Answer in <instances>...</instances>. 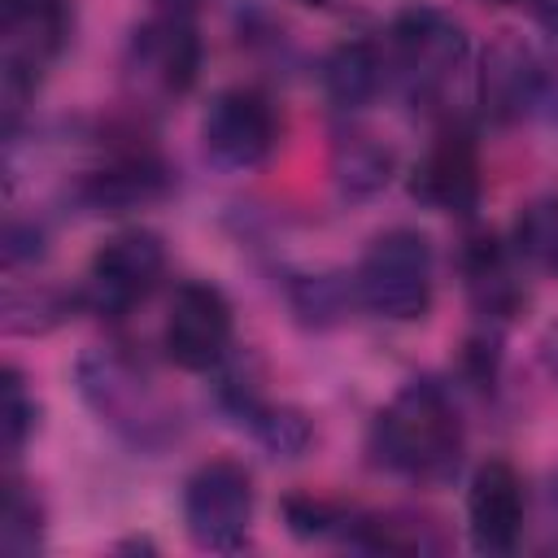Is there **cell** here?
<instances>
[{"label": "cell", "instance_id": "f1b7e54d", "mask_svg": "<svg viewBox=\"0 0 558 558\" xmlns=\"http://www.w3.org/2000/svg\"><path fill=\"white\" fill-rule=\"evenodd\" d=\"M301 4H314V9H323V4H327V0H301Z\"/></svg>", "mask_w": 558, "mask_h": 558}, {"label": "cell", "instance_id": "e0dca14e", "mask_svg": "<svg viewBox=\"0 0 558 558\" xmlns=\"http://www.w3.org/2000/svg\"><path fill=\"white\" fill-rule=\"evenodd\" d=\"M392 170H397V157L379 135L357 131V126L336 135V144H331V179H336V187L344 196L362 201V196L384 192Z\"/></svg>", "mask_w": 558, "mask_h": 558}, {"label": "cell", "instance_id": "8992f818", "mask_svg": "<svg viewBox=\"0 0 558 558\" xmlns=\"http://www.w3.org/2000/svg\"><path fill=\"white\" fill-rule=\"evenodd\" d=\"M253 475L235 458H209L201 462L183 484V523L196 549L231 554L248 541L253 527Z\"/></svg>", "mask_w": 558, "mask_h": 558}, {"label": "cell", "instance_id": "52a82bcc", "mask_svg": "<svg viewBox=\"0 0 558 558\" xmlns=\"http://www.w3.org/2000/svg\"><path fill=\"white\" fill-rule=\"evenodd\" d=\"M74 31L70 0H4L0 17V70H4V100L9 118L22 100L39 87L44 70L61 57Z\"/></svg>", "mask_w": 558, "mask_h": 558}, {"label": "cell", "instance_id": "2e32d148", "mask_svg": "<svg viewBox=\"0 0 558 558\" xmlns=\"http://www.w3.org/2000/svg\"><path fill=\"white\" fill-rule=\"evenodd\" d=\"M462 275H466V292L471 305L484 318H510L523 301V283L514 275L510 253L493 240V235H471L462 248Z\"/></svg>", "mask_w": 558, "mask_h": 558}, {"label": "cell", "instance_id": "484cf974", "mask_svg": "<svg viewBox=\"0 0 558 558\" xmlns=\"http://www.w3.org/2000/svg\"><path fill=\"white\" fill-rule=\"evenodd\" d=\"M201 4H205V0H153V9H157V13H170V17H196Z\"/></svg>", "mask_w": 558, "mask_h": 558}, {"label": "cell", "instance_id": "5bb4252c", "mask_svg": "<svg viewBox=\"0 0 558 558\" xmlns=\"http://www.w3.org/2000/svg\"><path fill=\"white\" fill-rule=\"evenodd\" d=\"M541 57L519 35H497L480 57V109L493 122H514L536 109Z\"/></svg>", "mask_w": 558, "mask_h": 558}, {"label": "cell", "instance_id": "9a60e30c", "mask_svg": "<svg viewBox=\"0 0 558 558\" xmlns=\"http://www.w3.org/2000/svg\"><path fill=\"white\" fill-rule=\"evenodd\" d=\"M388 83H392L388 57L371 39H349V44L331 48V57L323 61V87H327V96L340 113H353V109L371 105Z\"/></svg>", "mask_w": 558, "mask_h": 558}, {"label": "cell", "instance_id": "4fadbf2b", "mask_svg": "<svg viewBox=\"0 0 558 558\" xmlns=\"http://www.w3.org/2000/svg\"><path fill=\"white\" fill-rule=\"evenodd\" d=\"M166 192H170V170L148 148H118L113 157L92 166L74 187L78 205L92 214H131L161 201Z\"/></svg>", "mask_w": 558, "mask_h": 558}, {"label": "cell", "instance_id": "44dd1931", "mask_svg": "<svg viewBox=\"0 0 558 558\" xmlns=\"http://www.w3.org/2000/svg\"><path fill=\"white\" fill-rule=\"evenodd\" d=\"M283 519L296 536H310V541H323V536H344L353 510L344 501H331V497H314V493H292L283 501Z\"/></svg>", "mask_w": 558, "mask_h": 558}, {"label": "cell", "instance_id": "7c38bea8", "mask_svg": "<svg viewBox=\"0 0 558 558\" xmlns=\"http://www.w3.org/2000/svg\"><path fill=\"white\" fill-rule=\"evenodd\" d=\"M410 192L440 214H471L480 205V148L466 126H445L414 166Z\"/></svg>", "mask_w": 558, "mask_h": 558}, {"label": "cell", "instance_id": "9c48e42d", "mask_svg": "<svg viewBox=\"0 0 558 558\" xmlns=\"http://www.w3.org/2000/svg\"><path fill=\"white\" fill-rule=\"evenodd\" d=\"M279 144V118L266 92L227 87L201 118V148L218 170H253Z\"/></svg>", "mask_w": 558, "mask_h": 558}, {"label": "cell", "instance_id": "8fae6325", "mask_svg": "<svg viewBox=\"0 0 558 558\" xmlns=\"http://www.w3.org/2000/svg\"><path fill=\"white\" fill-rule=\"evenodd\" d=\"M523 514H527V493L519 471L506 458L480 462L466 488L471 545L480 554H510L523 541Z\"/></svg>", "mask_w": 558, "mask_h": 558}, {"label": "cell", "instance_id": "7a4b0ae2", "mask_svg": "<svg viewBox=\"0 0 558 558\" xmlns=\"http://www.w3.org/2000/svg\"><path fill=\"white\" fill-rule=\"evenodd\" d=\"M83 401L109 423L122 440L140 449H161L179 432V414L157 392V384L118 349H92L78 362Z\"/></svg>", "mask_w": 558, "mask_h": 558}, {"label": "cell", "instance_id": "603a6c76", "mask_svg": "<svg viewBox=\"0 0 558 558\" xmlns=\"http://www.w3.org/2000/svg\"><path fill=\"white\" fill-rule=\"evenodd\" d=\"M31 427H35V401H31L26 384H22V375L9 366L4 371V453L9 458L22 453Z\"/></svg>", "mask_w": 558, "mask_h": 558}, {"label": "cell", "instance_id": "277c9868", "mask_svg": "<svg viewBox=\"0 0 558 558\" xmlns=\"http://www.w3.org/2000/svg\"><path fill=\"white\" fill-rule=\"evenodd\" d=\"M466 48H471L466 26L458 17H449L445 9H432V4L401 9L388 26V39H384L392 83L418 105H427L445 92V83L466 61Z\"/></svg>", "mask_w": 558, "mask_h": 558}, {"label": "cell", "instance_id": "ba28073f", "mask_svg": "<svg viewBox=\"0 0 558 558\" xmlns=\"http://www.w3.org/2000/svg\"><path fill=\"white\" fill-rule=\"evenodd\" d=\"M166 275V244L157 231L144 227H126L118 235H109L92 262H87V279L78 301L96 314H126L140 301H148V292L161 283Z\"/></svg>", "mask_w": 558, "mask_h": 558}, {"label": "cell", "instance_id": "5b68a950", "mask_svg": "<svg viewBox=\"0 0 558 558\" xmlns=\"http://www.w3.org/2000/svg\"><path fill=\"white\" fill-rule=\"evenodd\" d=\"M201 74V35L192 17L153 13L140 22L122 52V83L140 105H170L179 100Z\"/></svg>", "mask_w": 558, "mask_h": 558}, {"label": "cell", "instance_id": "3957f363", "mask_svg": "<svg viewBox=\"0 0 558 558\" xmlns=\"http://www.w3.org/2000/svg\"><path fill=\"white\" fill-rule=\"evenodd\" d=\"M436 292V262L432 240L414 227H392L371 240L353 270V296L362 310L388 323H414L432 310Z\"/></svg>", "mask_w": 558, "mask_h": 558}, {"label": "cell", "instance_id": "d4e9b609", "mask_svg": "<svg viewBox=\"0 0 558 558\" xmlns=\"http://www.w3.org/2000/svg\"><path fill=\"white\" fill-rule=\"evenodd\" d=\"M532 4V13H536V22L558 39V0H527Z\"/></svg>", "mask_w": 558, "mask_h": 558}, {"label": "cell", "instance_id": "ac0fdd59", "mask_svg": "<svg viewBox=\"0 0 558 558\" xmlns=\"http://www.w3.org/2000/svg\"><path fill=\"white\" fill-rule=\"evenodd\" d=\"M344 541L357 545V549H371V554H427V549H440L445 541L432 532V523L414 519V514H362L353 510L349 527H344Z\"/></svg>", "mask_w": 558, "mask_h": 558}, {"label": "cell", "instance_id": "4316f807", "mask_svg": "<svg viewBox=\"0 0 558 558\" xmlns=\"http://www.w3.org/2000/svg\"><path fill=\"white\" fill-rule=\"evenodd\" d=\"M541 362H545V371L558 379V323L545 331V340H541Z\"/></svg>", "mask_w": 558, "mask_h": 558}, {"label": "cell", "instance_id": "d6986e66", "mask_svg": "<svg viewBox=\"0 0 558 558\" xmlns=\"http://www.w3.org/2000/svg\"><path fill=\"white\" fill-rule=\"evenodd\" d=\"M514 253L545 275H558V196H536L514 218Z\"/></svg>", "mask_w": 558, "mask_h": 558}, {"label": "cell", "instance_id": "83f0119b", "mask_svg": "<svg viewBox=\"0 0 558 558\" xmlns=\"http://www.w3.org/2000/svg\"><path fill=\"white\" fill-rule=\"evenodd\" d=\"M484 4H523V0H484Z\"/></svg>", "mask_w": 558, "mask_h": 558}, {"label": "cell", "instance_id": "cb8c5ba5", "mask_svg": "<svg viewBox=\"0 0 558 558\" xmlns=\"http://www.w3.org/2000/svg\"><path fill=\"white\" fill-rule=\"evenodd\" d=\"M549 122H558V57H541V83H536V109Z\"/></svg>", "mask_w": 558, "mask_h": 558}, {"label": "cell", "instance_id": "30bf717a", "mask_svg": "<svg viewBox=\"0 0 558 558\" xmlns=\"http://www.w3.org/2000/svg\"><path fill=\"white\" fill-rule=\"evenodd\" d=\"M231 305L214 283L187 279L174 288L166 327H161V349L179 371H214L222 366L231 349Z\"/></svg>", "mask_w": 558, "mask_h": 558}, {"label": "cell", "instance_id": "7402d4cb", "mask_svg": "<svg viewBox=\"0 0 558 558\" xmlns=\"http://www.w3.org/2000/svg\"><path fill=\"white\" fill-rule=\"evenodd\" d=\"M39 541H44V510H39L35 493H26L22 484H9V493H4V523H0L4 554H13V558L35 554Z\"/></svg>", "mask_w": 558, "mask_h": 558}, {"label": "cell", "instance_id": "ffe728a7", "mask_svg": "<svg viewBox=\"0 0 558 558\" xmlns=\"http://www.w3.org/2000/svg\"><path fill=\"white\" fill-rule=\"evenodd\" d=\"M240 423H248V432H253L275 458H296V453L310 445V418H305L301 410H292V405H270L266 397H262Z\"/></svg>", "mask_w": 558, "mask_h": 558}, {"label": "cell", "instance_id": "6da1fadb", "mask_svg": "<svg viewBox=\"0 0 558 558\" xmlns=\"http://www.w3.org/2000/svg\"><path fill=\"white\" fill-rule=\"evenodd\" d=\"M371 449L388 471L414 484H440L462 466V414L440 384L414 379L375 414Z\"/></svg>", "mask_w": 558, "mask_h": 558}]
</instances>
